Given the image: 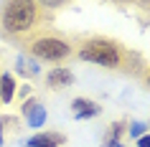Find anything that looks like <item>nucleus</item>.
Returning <instances> with one entry per match:
<instances>
[{
    "label": "nucleus",
    "instance_id": "1",
    "mask_svg": "<svg viewBox=\"0 0 150 147\" xmlns=\"http://www.w3.org/2000/svg\"><path fill=\"white\" fill-rule=\"evenodd\" d=\"M51 23V13L36 0H5L0 10V33L10 41L28 43L33 36L43 33Z\"/></svg>",
    "mask_w": 150,
    "mask_h": 147
},
{
    "label": "nucleus",
    "instance_id": "13",
    "mask_svg": "<svg viewBox=\"0 0 150 147\" xmlns=\"http://www.w3.org/2000/svg\"><path fill=\"white\" fill-rule=\"evenodd\" d=\"M104 147H122V145H120V139H115V137H107V139H104Z\"/></svg>",
    "mask_w": 150,
    "mask_h": 147
},
{
    "label": "nucleus",
    "instance_id": "14",
    "mask_svg": "<svg viewBox=\"0 0 150 147\" xmlns=\"http://www.w3.org/2000/svg\"><path fill=\"white\" fill-rule=\"evenodd\" d=\"M112 3H137V5H148L150 0H112Z\"/></svg>",
    "mask_w": 150,
    "mask_h": 147
},
{
    "label": "nucleus",
    "instance_id": "12",
    "mask_svg": "<svg viewBox=\"0 0 150 147\" xmlns=\"http://www.w3.org/2000/svg\"><path fill=\"white\" fill-rule=\"evenodd\" d=\"M137 147H150V134H142V137H137Z\"/></svg>",
    "mask_w": 150,
    "mask_h": 147
},
{
    "label": "nucleus",
    "instance_id": "11",
    "mask_svg": "<svg viewBox=\"0 0 150 147\" xmlns=\"http://www.w3.org/2000/svg\"><path fill=\"white\" fill-rule=\"evenodd\" d=\"M125 127H127V122H122V119H120V122H112V124H110V134H107V137L120 139V134L125 132Z\"/></svg>",
    "mask_w": 150,
    "mask_h": 147
},
{
    "label": "nucleus",
    "instance_id": "3",
    "mask_svg": "<svg viewBox=\"0 0 150 147\" xmlns=\"http://www.w3.org/2000/svg\"><path fill=\"white\" fill-rule=\"evenodd\" d=\"M25 53L36 58V61H48V63H56V66H61V63L71 61L76 51H74V43L69 38H64L59 33H38V36H33L28 43H25Z\"/></svg>",
    "mask_w": 150,
    "mask_h": 147
},
{
    "label": "nucleus",
    "instance_id": "10",
    "mask_svg": "<svg viewBox=\"0 0 150 147\" xmlns=\"http://www.w3.org/2000/svg\"><path fill=\"white\" fill-rule=\"evenodd\" d=\"M36 3H38L41 8H46L48 13H51V10H59V8H64V5H66L69 0H36Z\"/></svg>",
    "mask_w": 150,
    "mask_h": 147
},
{
    "label": "nucleus",
    "instance_id": "9",
    "mask_svg": "<svg viewBox=\"0 0 150 147\" xmlns=\"http://www.w3.org/2000/svg\"><path fill=\"white\" fill-rule=\"evenodd\" d=\"M127 132H130V137H142V134H145V132H148V124L145 122H132L130 124V127H127Z\"/></svg>",
    "mask_w": 150,
    "mask_h": 147
},
{
    "label": "nucleus",
    "instance_id": "7",
    "mask_svg": "<svg viewBox=\"0 0 150 147\" xmlns=\"http://www.w3.org/2000/svg\"><path fill=\"white\" fill-rule=\"evenodd\" d=\"M23 114L28 117V124H31V127H41V124L46 122V109L38 107L36 101H28V104H25V107H23Z\"/></svg>",
    "mask_w": 150,
    "mask_h": 147
},
{
    "label": "nucleus",
    "instance_id": "5",
    "mask_svg": "<svg viewBox=\"0 0 150 147\" xmlns=\"http://www.w3.org/2000/svg\"><path fill=\"white\" fill-rule=\"evenodd\" d=\"M99 112H102V107H99L97 101H92V99L79 96V99L71 101V114L76 117V119H92V117H97Z\"/></svg>",
    "mask_w": 150,
    "mask_h": 147
},
{
    "label": "nucleus",
    "instance_id": "8",
    "mask_svg": "<svg viewBox=\"0 0 150 147\" xmlns=\"http://www.w3.org/2000/svg\"><path fill=\"white\" fill-rule=\"evenodd\" d=\"M13 96H16V81H13L10 74H3L0 76V101L3 104H10Z\"/></svg>",
    "mask_w": 150,
    "mask_h": 147
},
{
    "label": "nucleus",
    "instance_id": "6",
    "mask_svg": "<svg viewBox=\"0 0 150 147\" xmlns=\"http://www.w3.org/2000/svg\"><path fill=\"white\" fill-rule=\"evenodd\" d=\"M64 139L66 137L59 134V132H41V134H33L25 147H61Z\"/></svg>",
    "mask_w": 150,
    "mask_h": 147
},
{
    "label": "nucleus",
    "instance_id": "16",
    "mask_svg": "<svg viewBox=\"0 0 150 147\" xmlns=\"http://www.w3.org/2000/svg\"><path fill=\"white\" fill-rule=\"evenodd\" d=\"M145 81H148V86H150V71H148V76H145Z\"/></svg>",
    "mask_w": 150,
    "mask_h": 147
},
{
    "label": "nucleus",
    "instance_id": "15",
    "mask_svg": "<svg viewBox=\"0 0 150 147\" xmlns=\"http://www.w3.org/2000/svg\"><path fill=\"white\" fill-rule=\"evenodd\" d=\"M3 122L5 119H0V147H3Z\"/></svg>",
    "mask_w": 150,
    "mask_h": 147
},
{
    "label": "nucleus",
    "instance_id": "2",
    "mask_svg": "<svg viewBox=\"0 0 150 147\" xmlns=\"http://www.w3.org/2000/svg\"><path fill=\"white\" fill-rule=\"evenodd\" d=\"M74 51H76V58L87 63H94L110 71H127V74H132L130 66L135 63V58H140L132 51H127L120 41L107 38V36H81L74 43Z\"/></svg>",
    "mask_w": 150,
    "mask_h": 147
},
{
    "label": "nucleus",
    "instance_id": "4",
    "mask_svg": "<svg viewBox=\"0 0 150 147\" xmlns=\"http://www.w3.org/2000/svg\"><path fill=\"white\" fill-rule=\"evenodd\" d=\"M74 84V71L66 69V66H54V69L48 71L46 76V86L48 89H69V86Z\"/></svg>",
    "mask_w": 150,
    "mask_h": 147
}]
</instances>
